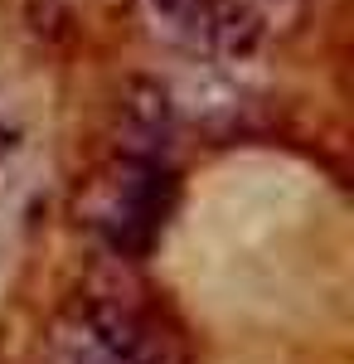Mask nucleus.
I'll return each instance as SVG.
<instances>
[{"mask_svg": "<svg viewBox=\"0 0 354 364\" xmlns=\"http://www.w3.org/2000/svg\"><path fill=\"white\" fill-rule=\"evenodd\" d=\"M151 15L170 39L209 54H247L272 25L262 0H151Z\"/></svg>", "mask_w": 354, "mask_h": 364, "instance_id": "3", "label": "nucleus"}, {"mask_svg": "<svg viewBox=\"0 0 354 364\" xmlns=\"http://www.w3.org/2000/svg\"><path fill=\"white\" fill-rule=\"evenodd\" d=\"M175 209V175L161 166V156H127L107 170L92 224L102 243L122 257H146L161 238L165 219Z\"/></svg>", "mask_w": 354, "mask_h": 364, "instance_id": "2", "label": "nucleus"}, {"mask_svg": "<svg viewBox=\"0 0 354 364\" xmlns=\"http://www.w3.org/2000/svg\"><path fill=\"white\" fill-rule=\"evenodd\" d=\"M49 364H180V355L151 316L107 296H82L58 316Z\"/></svg>", "mask_w": 354, "mask_h": 364, "instance_id": "1", "label": "nucleus"}, {"mask_svg": "<svg viewBox=\"0 0 354 364\" xmlns=\"http://www.w3.org/2000/svg\"><path fill=\"white\" fill-rule=\"evenodd\" d=\"M122 151L127 156H161L170 136V102L156 83H132L122 97Z\"/></svg>", "mask_w": 354, "mask_h": 364, "instance_id": "4", "label": "nucleus"}]
</instances>
